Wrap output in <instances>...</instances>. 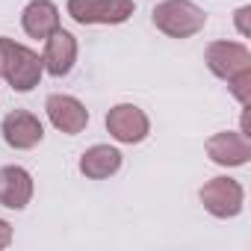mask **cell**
<instances>
[{"mask_svg":"<svg viewBox=\"0 0 251 251\" xmlns=\"http://www.w3.org/2000/svg\"><path fill=\"white\" fill-rule=\"evenodd\" d=\"M45 74V62L36 50L0 36V77H3L15 92H30L39 86Z\"/></svg>","mask_w":251,"mask_h":251,"instance_id":"obj_1","label":"cell"},{"mask_svg":"<svg viewBox=\"0 0 251 251\" xmlns=\"http://www.w3.org/2000/svg\"><path fill=\"white\" fill-rule=\"evenodd\" d=\"M154 27L172 39H189L204 30L207 12L192 0H163L154 6Z\"/></svg>","mask_w":251,"mask_h":251,"instance_id":"obj_2","label":"cell"},{"mask_svg":"<svg viewBox=\"0 0 251 251\" xmlns=\"http://www.w3.org/2000/svg\"><path fill=\"white\" fill-rule=\"evenodd\" d=\"M65 9L77 24L89 27V24H124L136 12V3L133 0H68Z\"/></svg>","mask_w":251,"mask_h":251,"instance_id":"obj_3","label":"cell"},{"mask_svg":"<svg viewBox=\"0 0 251 251\" xmlns=\"http://www.w3.org/2000/svg\"><path fill=\"white\" fill-rule=\"evenodd\" d=\"M201 204L216 219H233V216L242 213L245 189L233 177H213L201 186Z\"/></svg>","mask_w":251,"mask_h":251,"instance_id":"obj_4","label":"cell"},{"mask_svg":"<svg viewBox=\"0 0 251 251\" xmlns=\"http://www.w3.org/2000/svg\"><path fill=\"white\" fill-rule=\"evenodd\" d=\"M106 130L121 145H136L148 136L151 121H148L145 109H139L136 103H115L106 112Z\"/></svg>","mask_w":251,"mask_h":251,"instance_id":"obj_5","label":"cell"},{"mask_svg":"<svg viewBox=\"0 0 251 251\" xmlns=\"http://www.w3.org/2000/svg\"><path fill=\"white\" fill-rule=\"evenodd\" d=\"M204 59L219 80H230L242 71H251V50L242 42H210Z\"/></svg>","mask_w":251,"mask_h":251,"instance_id":"obj_6","label":"cell"},{"mask_svg":"<svg viewBox=\"0 0 251 251\" xmlns=\"http://www.w3.org/2000/svg\"><path fill=\"white\" fill-rule=\"evenodd\" d=\"M0 133H3V142L15 151H30L42 142L45 136V127L42 121L27 112V109H12L3 115V121H0Z\"/></svg>","mask_w":251,"mask_h":251,"instance_id":"obj_7","label":"cell"},{"mask_svg":"<svg viewBox=\"0 0 251 251\" xmlns=\"http://www.w3.org/2000/svg\"><path fill=\"white\" fill-rule=\"evenodd\" d=\"M45 109H48V118H50L53 127L68 133V136L83 133L86 124H89V109L74 95H50L45 100Z\"/></svg>","mask_w":251,"mask_h":251,"instance_id":"obj_8","label":"cell"},{"mask_svg":"<svg viewBox=\"0 0 251 251\" xmlns=\"http://www.w3.org/2000/svg\"><path fill=\"white\" fill-rule=\"evenodd\" d=\"M42 62H45V71L50 77H65L71 74L74 62H77V39L68 33V30H53L48 39H45V53H42Z\"/></svg>","mask_w":251,"mask_h":251,"instance_id":"obj_9","label":"cell"},{"mask_svg":"<svg viewBox=\"0 0 251 251\" xmlns=\"http://www.w3.org/2000/svg\"><path fill=\"white\" fill-rule=\"evenodd\" d=\"M207 157L216 166L236 169V166H245L251 160V142H248L245 133L225 130V133H216V136L207 139Z\"/></svg>","mask_w":251,"mask_h":251,"instance_id":"obj_10","label":"cell"},{"mask_svg":"<svg viewBox=\"0 0 251 251\" xmlns=\"http://www.w3.org/2000/svg\"><path fill=\"white\" fill-rule=\"evenodd\" d=\"M33 198V177L21 166H3L0 169V207L24 210Z\"/></svg>","mask_w":251,"mask_h":251,"instance_id":"obj_11","label":"cell"},{"mask_svg":"<svg viewBox=\"0 0 251 251\" xmlns=\"http://www.w3.org/2000/svg\"><path fill=\"white\" fill-rule=\"evenodd\" d=\"M21 27L30 39H48L53 30H59V9L50 0H30L21 12Z\"/></svg>","mask_w":251,"mask_h":251,"instance_id":"obj_12","label":"cell"},{"mask_svg":"<svg viewBox=\"0 0 251 251\" xmlns=\"http://www.w3.org/2000/svg\"><path fill=\"white\" fill-rule=\"evenodd\" d=\"M121 169V151L112 145H92L80 154V172L89 180H103L112 177Z\"/></svg>","mask_w":251,"mask_h":251,"instance_id":"obj_13","label":"cell"},{"mask_svg":"<svg viewBox=\"0 0 251 251\" xmlns=\"http://www.w3.org/2000/svg\"><path fill=\"white\" fill-rule=\"evenodd\" d=\"M227 89H230V95H233L242 106H248V103H251V71H242V74L230 77V80H227Z\"/></svg>","mask_w":251,"mask_h":251,"instance_id":"obj_14","label":"cell"},{"mask_svg":"<svg viewBox=\"0 0 251 251\" xmlns=\"http://www.w3.org/2000/svg\"><path fill=\"white\" fill-rule=\"evenodd\" d=\"M12 242V225L6 219H0V248H6Z\"/></svg>","mask_w":251,"mask_h":251,"instance_id":"obj_15","label":"cell"},{"mask_svg":"<svg viewBox=\"0 0 251 251\" xmlns=\"http://www.w3.org/2000/svg\"><path fill=\"white\" fill-rule=\"evenodd\" d=\"M245 18H248V6H239V9H236V27H239L242 36H248V21H245Z\"/></svg>","mask_w":251,"mask_h":251,"instance_id":"obj_16","label":"cell"}]
</instances>
